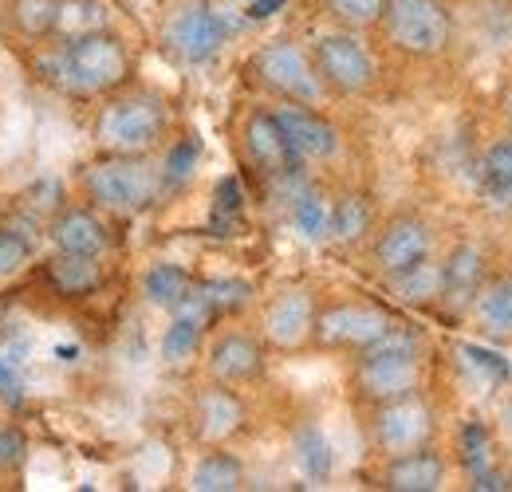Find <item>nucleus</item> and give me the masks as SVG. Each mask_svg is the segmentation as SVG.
Returning a JSON list of instances; mask_svg holds the SVG:
<instances>
[{
	"label": "nucleus",
	"mask_w": 512,
	"mask_h": 492,
	"mask_svg": "<svg viewBox=\"0 0 512 492\" xmlns=\"http://www.w3.org/2000/svg\"><path fill=\"white\" fill-rule=\"evenodd\" d=\"M134 71L127 40L111 28H95L83 36H67L52 67L44 63V79L60 83L71 95H111Z\"/></svg>",
	"instance_id": "obj_1"
},
{
	"label": "nucleus",
	"mask_w": 512,
	"mask_h": 492,
	"mask_svg": "<svg viewBox=\"0 0 512 492\" xmlns=\"http://www.w3.org/2000/svg\"><path fill=\"white\" fill-rule=\"evenodd\" d=\"M79 185L95 209L134 217L158 205V197L170 189L162 166H154L146 154H103L79 170Z\"/></svg>",
	"instance_id": "obj_2"
},
{
	"label": "nucleus",
	"mask_w": 512,
	"mask_h": 492,
	"mask_svg": "<svg viewBox=\"0 0 512 492\" xmlns=\"http://www.w3.org/2000/svg\"><path fill=\"white\" fill-rule=\"evenodd\" d=\"M422 382V343L406 327H390L371 347L359 351L355 363V390L363 402L379 406L390 398L414 394Z\"/></svg>",
	"instance_id": "obj_3"
},
{
	"label": "nucleus",
	"mask_w": 512,
	"mask_h": 492,
	"mask_svg": "<svg viewBox=\"0 0 512 492\" xmlns=\"http://www.w3.org/2000/svg\"><path fill=\"white\" fill-rule=\"evenodd\" d=\"M166 103L158 95H115L95 115V142L103 154H150L166 138Z\"/></svg>",
	"instance_id": "obj_4"
},
{
	"label": "nucleus",
	"mask_w": 512,
	"mask_h": 492,
	"mask_svg": "<svg viewBox=\"0 0 512 492\" xmlns=\"http://www.w3.org/2000/svg\"><path fill=\"white\" fill-rule=\"evenodd\" d=\"M383 28L402 56L430 60L453 40V12L446 0H386Z\"/></svg>",
	"instance_id": "obj_5"
},
{
	"label": "nucleus",
	"mask_w": 512,
	"mask_h": 492,
	"mask_svg": "<svg viewBox=\"0 0 512 492\" xmlns=\"http://www.w3.org/2000/svg\"><path fill=\"white\" fill-rule=\"evenodd\" d=\"M312 67L320 75L323 91H335V95H367L375 87V56L367 52V44L339 28V32H327L316 40L312 48Z\"/></svg>",
	"instance_id": "obj_6"
},
{
	"label": "nucleus",
	"mask_w": 512,
	"mask_h": 492,
	"mask_svg": "<svg viewBox=\"0 0 512 492\" xmlns=\"http://www.w3.org/2000/svg\"><path fill=\"white\" fill-rule=\"evenodd\" d=\"M253 75L260 87L280 95L284 103H320L323 83L312 67V56L292 40H272L253 56Z\"/></svg>",
	"instance_id": "obj_7"
},
{
	"label": "nucleus",
	"mask_w": 512,
	"mask_h": 492,
	"mask_svg": "<svg viewBox=\"0 0 512 492\" xmlns=\"http://www.w3.org/2000/svg\"><path fill=\"white\" fill-rule=\"evenodd\" d=\"M430 437H434V410L418 398V390L379 402L375 414H371V441L383 457L430 445Z\"/></svg>",
	"instance_id": "obj_8"
},
{
	"label": "nucleus",
	"mask_w": 512,
	"mask_h": 492,
	"mask_svg": "<svg viewBox=\"0 0 512 492\" xmlns=\"http://www.w3.org/2000/svg\"><path fill=\"white\" fill-rule=\"evenodd\" d=\"M390 327H394L390 315L375 304H331V308L316 311L312 339L327 351H355L359 355Z\"/></svg>",
	"instance_id": "obj_9"
},
{
	"label": "nucleus",
	"mask_w": 512,
	"mask_h": 492,
	"mask_svg": "<svg viewBox=\"0 0 512 492\" xmlns=\"http://www.w3.org/2000/svg\"><path fill=\"white\" fill-rule=\"evenodd\" d=\"M225 40H229V24L209 4H186V8H178L166 20V32H162L166 52L182 63L213 60L225 48Z\"/></svg>",
	"instance_id": "obj_10"
},
{
	"label": "nucleus",
	"mask_w": 512,
	"mask_h": 492,
	"mask_svg": "<svg viewBox=\"0 0 512 492\" xmlns=\"http://www.w3.org/2000/svg\"><path fill=\"white\" fill-rule=\"evenodd\" d=\"M430 252H434V229L422 217H414V213L390 217L383 225V233L375 237V248H371L375 268L383 272L386 280L390 276H402L414 264H422Z\"/></svg>",
	"instance_id": "obj_11"
},
{
	"label": "nucleus",
	"mask_w": 512,
	"mask_h": 492,
	"mask_svg": "<svg viewBox=\"0 0 512 492\" xmlns=\"http://www.w3.org/2000/svg\"><path fill=\"white\" fill-rule=\"evenodd\" d=\"M296 162H323L339 150V130L323 119L312 103H280L272 107Z\"/></svg>",
	"instance_id": "obj_12"
},
{
	"label": "nucleus",
	"mask_w": 512,
	"mask_h": 492,
	"mask_svg": "<svg viewBox=\"0 0 512 492\" xmlns=\"http://www.w3.org/2000/svg\"><path fill=\"white\" fill-rule=\"evenodd\" d=\"M241 146H245V158H249V166H253L260 178H272L276 182V178L300 170V162H296V154H292V146H288V138H284V130H280L272 111H253L245 119V126H241Z\"/></svg>",
	"instance_id": "obj_13"
},
{
	"label": "nucleus",
	"mask_w": 512,
	"mask_h": 492,
	"mask_svg": "<svg viewBox=\"0 0 512 492\" xmlns=\"http://www.w3.org/2000/svg\"><path fill=\"white\" fill-rule=\"evenodd\" d=\"M205 367H209L213 382H225V386L256 382L264 374V343L249 331H225L209 343Z\"/></svg>",
	"instance_id": "obj_14"
},
{
	"label": "nucleus",
	"mask_w": 512,
	"mask_h": 492,
	"mask_svg": "<svg viewBox=\"0 0 512 492\" xmlns=\"http://www.w3.org/2000/svg\"><path fill=\"white\" fill-rule=\"evenodd\" d=\"M193 433L205 441V445H221L229 437L245 430V402L225 386V382H213L205 386L197 398H193Z\"/></svg>",
	"instance_id": "obj_15"
},
{
	"label": "nucleus",
	"mask_w": 512,
	"mask_h": 492,
	"mask_svg": "<svg viewBox=\"0 0 512 492\" xmlns=\"http://www.w3.org/2000/svg\"><path fill=\"white\" fill-rule=\"evenodd\" d=\"M48 241L56 252H71V256H103L111 245L107 225L91 205H64L48 225Z\"/></svg>",
	"instance_id": "obj_16"
},
{
	"label": "nucleus",
	"mask_w": 512,
	"mask_h": 492,
	"mask_svg": "<svg viewBox=\"0 0 512 492\" xmlns=\"http://www.w3.org/2000/svg\"><path fill=\"white\" fill-rule=\"evenodd\" d=\"M446 485V457L430 445H418V449H406V453H394L386 457L383 469V489L394 492H438Z\"/></svg>",
	"instance_id": "obj_17"
},
{
	"label": "nucleus",
	"mask_w": 512,
	"mask_h": 492,
	"mask_svg": "<svg viewBox=\"0 0 512 492\" xmlns=\"http://www.w3.org/2000/svg\"><path fill=\"white\" fill-rule=\"evenodd\" d=\"M485 284V252L477 245H457L442 260V308L461 315L473 308L477 292Z\"/></svg>",
	"instance_id": "obj_18"
},
{
	"label": "nucleus",
	"mask_w": 512,
	"mask_h": 492,
	"mask_svg": "<svg viewBox=\"0 0 512 492\" xmlns=\"http://www.w3.org/2000/svg\"><path fill=\"white\" fill-rule=\"evenodd\" d=\"M312 323H316L312 296L308 292H284L264 311V339L280 351H292L304 339H312Z\"/></svg>",
	"instance_id": "obj_19"
},
{
	"label": "nucleus",
	"mask_w": 512,
	"mask_h": 492,
	"mask_svg": "<svg viewBox=\"0 0 512 492\" xmlns=\"http://www.w3.org/2000/svg\"><path fill=\"white\" fill-rule=\"evenodd\" d=\"M375 225V213H371V201L363 193H339L331 201V213H327V237L335 245H359Z\"/></svg>",
	"instance_id": "obj_20"
},
{
	"label": "nucleus",
	"mask_w": 512,
	"mask_h": 492,
	"mask_svg": "<svg viewBox=\"0 0 512 492\" xmlns=\"http://www.w3.org/2000/svg\"><path fill=\"white\" fill-rule=\"evenodd\" d=\"M193 492H237L245 489V465L241 457L225 453V449H209L190 473Z\"/></svg>",
	"instance_id": "obj_21"
},
{
	"label": "nucleus",
	"mask_w": 512,
	"mask_h": 492,
	"mask_svg": "<svg viewBox=\"0 0 512 492\" xmlns=\"http://www.w3.org/2000/svg\"><path fill=\"white\" fill-rule=\"evenodd\" d=\"M190 288H193V276L182 268V264H170V260L150 264L146 276H142V296H146L154 308L174 311L186 296H190Z\"/></svg>",
	"instance_id": "obj_22"
},
{
	"label": "nucleus",
	"mask_w": 512,
	"mask_h": 492,
	"mask_svg": "<svg viewBox=\"0 0 512 492\" xmlns=\"http://www.w3.org/2000/svg\"><path fill=\"white\" fill-rule=\"evenodd\" d=\"M390 288L398 292L402 304H410V308H430V304L442 300V264L426 256L422 264L406 268L402 276H390Z\"/></svg>",
	"instance_id": "obj_23"
},
{
	"label": "nucleus",
	"mask_w": 512,
	"mask_h": 492,
	"mask_svg": "<svg viewBox=\"0 0 512 492\" xmlns=\"http://www.w3.org/2000/svg\"><path fill=\"white\" fill-rule=\"evenodd\" d=\"M48 280L56 284V292L64 296H87L99 288V256H71L56 252L48 260Z\"/></svg>",
	"instance_id": "obj_24"
},
{
	"label": "nucleus",
	"mask_w": 512,
	"mask_h": 492,
	"mask_svg": "<svg viewBox=\"0 0 512 492\" xmlns=\"http://www.w3.org/2000/svg\"><path fill=\"white\" fill-rule=\"evenodd\" d=\"M473 311L481 319V327L489 335H509L512 331V272H505L501 280L493 284H481L477 300H473Z\"/></svg>",
	"instance_id": "obj_25"
},
{
	"label": "nucleus",
	"mask_w": 512,
	"mask_h": 492,
	"mask_svg": "<svg viewBox=\"0 0 512 492\" xmlns=\"http://www.w3.org/2000/svg\"><path fill=\"white\" fill-rule=\"evenodd\" d=\"M292 449H296V465L304 469V477L312 481H327L331 469H335V453H331V441L320 426H300L296 437H292Z\"/></svg>",
	"instance_id": "obj_26"
},
{
	"label": "nucleus",
	"mask_w": 512,
	"mask_h": 492,
	"mask_svg": "<svg viewBox=\"0 0 512 492\" xmlns=\"http://www.w3.org/2000/svg\"><path fill=\"white\" fill-rule=\"evenodd\" d=\"M56 8L60 0H8V24L24 40L56 36Z\"/></svg>",
	"instance_id": "obj_27"
},
{
	"label": "nucleus",
	"mask_w": 512,
	"mask_h": 492,
	"mask_svg": "<svg viewBox=\"0 0 512 492\" xmlns=\"http://www.w3.org/2000/svg\"><path fill=\"white\" fill-rule=\"evenodd\" d=\"M95 28H111V8L103 0H60L56 8V36H83Z\"/></svg>",
	"instance_id": "obj_28"
},
{
	"label": "nucleus",
	"mask_w": 512,
	"mask_h": 492,
	"mask_svg": "<svg viewBox=\"0 0 512 492\" xmlns=\"http://www.w3.org/2000/svg\"><path fill=\"white\" fill-rule=\"evenodd\" d=\"M481 185H485V197L497 201V205H509L512 201V138H501L485 150L481 158Z\"/></svg>",
	"instance_id": "obj_29"
},
{
	"label": "nucleus",
	"mask_w": 512,
	"mask_h": 492,
	"mask_svg": "<svg viewBox=\"0 0 512 492\" xmlns=\"http://www.w3.org/2000/svg\"><path fill=\"white\" fill-rule=\"evenodd\" d=\"M193 292H197V300L205 304L209 319L229 315V311H241L249 304V296H253V288H249L245 280H205V284L193 280Z\"/></svg>",
	"instance_id": "obj_30"
},
{
	"label": "nucleus",
	"mask_w": 512,
	"mask_h": 492,
	"mask_svg": "<svg viewBox=\"0 0 512 492\" xmlns=\"http://www.w3.org/2000/svg\"><path fill=\"white\" fill-rule=\"evenodd\" d=\"M327 213H331V205L323 201L320 189H300L292 197V225L304 241H323L327 237Z\"/></svg>",
	"instance_id": "obj_31"
},
{
	"label": "nucleus",
	"mask_w": 512,
	"mask_h": 492,
	"mask_svg": "<svg viewBox=\"0 0 512 492\" xmlns=\"http://www.w3.org/2000/svg\"><path fill=\"white\" fill-rule=\"evenodd\" d=\"M323 12L347 28V32H363V28H375L383 24V12H386V0H320Z\"/></svg>",
	"instance_id": "obj_32"
},
{
	"label": "nucleus",
	"mask_w": 512,
	"mask_h": 492,
	"mask_svg": "<svg viewBox=\"0 0 512 492\" xmlns=\"http://www.w3.org/2000/svg\"><path fill=\"white\" fill-rule=\"evenodd\" d=\"M32 264V241L16 229H0V284L20 276Z\"/></svg>",
	"instance_id": "obj_33"
},
{
	"label": "nucleus",
	"mask_w": 512,
	"mask_h": 492,
	"mask_svg": "<svg viewBox=\"0 0 512 492\" xmlns=\"http://www.w3.org/2000/svg\"><path fill=\"white\" fill-rule=\"evenodd\" d=\"M28 433L16 430V426H8V430H0V473H16L24 461H28Z\"/></svg>",
	"instance_id": "obj_34"
},
{
	"label": "nucleus",
	"mask_w": 512,
	"mask_h": 492,
	"mask_svg": "<svg viewBox=\"0 0 512 492\" xmlns=\"http://www.w3.org/2000/svg\"><path fill=\"white\" fill-rule=\"evenodd\" d=\"M193 166H197V142H193V138H182V142L170 150L166 166H162V174H166V185L186 182V178L193 174Z\"/></svg>",
	"instance_id": "obj_35"
},
{
	"label": "nucleus",
	"mask_w": 512,
	"mask_h": 492,
	"mask_svg": "<svg viewBox=\"0 0 512 492\" xmlns=\"http://www.w3.org/2000/svg\"><path fill=\"white\" fill-rule=\"evenodd\" d=\"M24 398H28L24 374L16 370V363H12V359H4V355H0V402L16 410V406H24Z\"/></svg>",
	"instance_id": "obj_36"
},
{
	"label": "nucleus",
	"mask_w": 512,
	"mask_h": 492,
	"mask_svg": "<svg viewBox=\"0 0 512 492\" xmlns=\"http://www.w3.org/2000/svg\"><path fill=\"white\" fill-rule=\"evenodd\" d=\"M461 355H465V363H469L473 370H485L489 382H505V378H509V363H505L501 355L485 351V347H465Z\"/></svg>",
	"instance_id": "obj_37"
},
{
	"label": "nucleus",
	"mask_w": 512,
	"mask_h": 492,
	"mask_svg": "<svg viewBox=\"0 0 512 492\" xmlns=\"http://www.w3.org/2000/svg\"><path fill=\"white\" fill-rule=\"evenodd\" d=\"M280 4H284V0H249V16H253V20H264V16H272Z\"/></svg>",
	"instance_id": "obj_38"
},
{
	"label": "nucleus",
	"mask_w": 512,
	"mask_h": 492,
	"mask_svg": "<svg viewBox=\"0 0 512 492\" xmlns=\"http://www.w3.org/2000/svg\"><path fill=\"white\" fill-rule=\"evenodd\" d=\"M501 111H505V123H509V138H512V87L501 95Z\"/></svg>",
	"instance_id": "obj_39"
}]
</instances>
